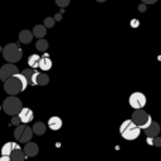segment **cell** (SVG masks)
<instances>
[{"label":"cell","mask_w":161,"mask_h":161,"mask_svg":"<svg viewBox=\"0 0 161 161\" xmlns=\"http://www.w3.org/2000/svg\"><path fill=\"white\" fill-rule=\"evenodd\" d=\"M28 86L29 84H28L25 77L21 73H18L4 82V91L9 96H16L18 93L25 91Z\"/></svg>","instance_id":"6da1fadb"},{"label":"cell","mask_w":161,"mask_h":161,"mask_svg":"<svg viewBox=\"0 0 161 161\" xmlns=\"http://www.w3.org/2000/svg\"><path fill=\"white\" fill-rule=\"evenodd\" d=\"M119 133H121V136H122L125 140H127V141H133V140H136V138L140 136L141 130H140L131 119H126V121H123V122L121 123V126H119Z\"/></svg>","instance_id":"7a4b0ae2"},{"label":"cell","mask_w":161,"mask_h":161,"mask_svg":"<svg viewBox=\"0 0 161 161\" xmlns=\"http://www.w3.org/2000/svg\"><path fill=\"white\" fill-rule=\"evenodd\" d=\"M3 57L5 60H8V63L15 64L16 62H19L23 57V50L21 48L15 44V43H9L5 45V48L3 49Z\"/></svg>","instance_id":"3957f363"},{"label":"cell","mask_w":161,"mask_h":161,"mask_svg":"<svg viewBox=\"0 0 161 161\" xmlns=\"http://www.w3.org/2000/svg\"><path fill=\"white\" fill-rule=\"evenodd\" d=\"M21 108H23L21 101L16 96H9L3 102V109L9 116H13V117L14 116H18L19 112L21 111Z\"/></svg>","instance_id":"277c9868"},{"label":"cell","mask_w":161,"mask_h":161,"mask_svg":"<svg viewBox=\"0 0 161 161\" xmlns=\"http://www.w3.org/2000/svg\"><path fill=\"white\" fill-rule=\"evenodd\" d=\"M131 121L140 130H146L152 123L151 116L146 111H143V109H135L133 113H132V116H131Z\"/></svg>","instance_id":"5b68a950"},{"label":"cell","mask_w":161,"mask_h":161,"mask_svg":"<svg viewBox=\"0 0 161 161\" xmlns=\"http://www.w3.org/2000/svg\"><path fill=\"white\" fill-rule=\"evenodd\" d=\"M130 106L133 109H143L146 106V96L141 92H133L128 98Z\"/></svg>","instance_id":"8992f818"},{"label":"cell","mask_w":161,"mask_h":161,"mask_svg":"<svg viewBox=\"0 0 161 161\" xmlns=\"http://www.w3.org/2000/svg\"><path fill=\"white\" fill-rule=\"evenodd\" d=\"M19 73V69L15 64H11V63H6L4 64L1 68H0V80H6L9 78H11L13 75L18 74Z\"/></svg>","instance_id":"52a82bcc"},{"label":"cell","mask_w":161,"mask_h":161,"mask_svg":"<svg viewBox=\"0 0 161 161\" xmlns=\"http://www.w3.org/2000/svg\"><path fill=\"white\" fill-rule=\"evenodd\" d=\"M18 117H19V119H20V122H21L23 125H26V123H29V122L33 121L34 113H33V111H31L30 108H28V107H23L21 111L19 112Z\"/></svg>","instance_id":"ba28073f"},{"label":"cell","mask_w":161,"mask_h":161,"mask_svg":"<svg viewBox=\"0 0 161 161\" xmlns=\"http://www.w3.org/2000/svg\"><path fill=\"white\" fill-rule=\"evenodd\" d=\"M21 74L25 77L28 84H30V86H36V77H38V74H39L38 70L29 68V69H24V70L21 72Z\"/></svg>","instance_id":"9c48e42d"},{"label":"cell","mask_w":161,"mask_h":161,"mask_svg":"<svg viewBox=\"0 0 161 161\" xmlns=\"http://www.w3.org/2000/svg\"><path fill=\"white\" fill-rule=\"evenodd\" d=\"M23 152L25 153L26 157H34L38 155L39 152V146L35 142H28L25 143V146L23 147Z\"/></svg>","instance_id":"30bf717a"},{"label":"cell","mask_w":161,"mask_h":161,"mask_svg":"<svg viewBox=\"0 0 161 161\" xmlns=\"http://www.w3.org/2000/svg\"><path fill=\"white\" fill-rule=\"evenodd\" d=\"M143 131H145L146 137L153 138V137H157V136H158V133H160V131H161V127H160V125H158L157 122L152 121V123H151L146 130H143Z\"/></svg>","instance_id":"8fae6325"},{"label":"cell","mask_w":161,"mask_h":161,"mask_svg":"<svg viewBox=\"0 0 161 161\" xmlns=\"http://www.w3.org/2000/svg\"><path fill=\"white\" fill-rule=\"evenodd\" d=\"M62 126H63V121H62V118L58 117V116H53V117H50V118L48 119V127H49L50 130H53V131L60 130Z\"/></svg>","instance_id":"7c38bea8"},{"label":"cell","mask_w":161,"mask_h":161,"mask_svg":"<svg viewBox=\"0 0 161 161\" xmlns=\"http://www.w3.org/2000/svg\"><path fill=\"white\" fill-rule=\"evenodd\" d=\"M19 145L16 142H6L3 147H1V156H10V153L14 150H19Z\"/></svg>","instance_id":"4fadbf2b"},{"label":"cell","mask_w":161,"mask_h":161,"mask_svg":"<svg viewBox=\"0 0 161 161\" xmlns=\"http://www.w3.org/2000/svg\"><path fill=\"white\" fill-rule=\"evenodd\" d=\"M19 40H20V43H23V44H29V43L33 40V33H31L30 30H28V29L21 30V31L19 33Z\"/></svg>","instance_id":"5bb4252c"},{"label":"cell","mask_w":161,"mask_h":161,"mask_svg":"<svg viewBox=\"0 0 161 161\" xmlns=\"http://www.w3.org/2000/svg\"><path fill=\"white\" fill-rule=\"evenodd\" d=\"M31 137H33V131H31V127L26 126V127H25V130L23 131V133H21L20 138H19V142H21V143H28V142H30Z\"/></svg>","instance_id":"9a60e30c"},{"label":"cell","mask_w":161,"mask_h":161,"mask_svg":"<svg viewBox=\"0 0 161 161\" xmlns=\"http://www.w3.org/2000/svg\"><path fill=\"white\" fill-rule=\"evenodd\" d=\"M33 36H35V38H38V39H43L44 36H45V34H47V28L44 26V25H35L34 26V29H33Z\"/></svg>","instance_id":"2e32d148"},{"label":"cell","mask_w":161,"mask_h":161,"mask_svg":"<svg viewBox=\"0 0 161 161\" xmlns=\"http://www.w3.org/2000/svg\"><path fill=\"white\" fill-rule=\"evenodd\" d=\"M45 130H47V126H45V123H43V122H35V123L33 125V127H31L33 133H35V135H38V136L44 135V133H45Z\"/></svg>","instance_id":"e0dca14e"},{"label":"cell","mask_w":161,"mask_h":161,"mask_svg":"<svg viewBox=\"0 0 161 161\" xmlns=\"http://www.w3.org/2000/svg\"><path fill=\"white\" fill-rule=\"evenodd\" d=\"M9 157H10L11 161H25V158H26V156H25V153L23 152L21 148H19V150H14V151L10 153Z\"/></svg>","instance_id":"ac0fdd59"},{"label":"cell","mask_w":161,"mask_h":161,"mask_svg":"<svg viewBox=\"0 0 161 161\" xmlns=\"http://www.w3.org/2000/svg\"><path fill=\"white\" fill-rule=\"evenodd\" d=\"M38 68L40 69V70H49L50 68H52V60L48 58V57H43V58H40V60H39V64H38Z\"/></svg>","instance_id":"d6986e66"},{"label":"cell","mask_w":161,"mask_h":161,"mask_svg":"<svg viewBox=\"0 0 161 161\" xmlns=\"http://www.w3.org/2000/svg\"><path fill=\"white\" fill-rule=\"evenodd\" d=\"M39 60H40V57L38 54H31L29 58H28V64L31 69H36L38 68V64H39Z\"/></svg>","instance_id":"ffe728a7"},{"label":"cell","mask_w":161,"mask_h":161,"mask_svg":"<svg viewBox=\"0 0 161 161\" xmlns=\"http://www.w3.org/2000/svg\"><path fill=\"white\" fill-rule=\"evenodd\" d=\"M49 83V77L44 72H39L36 77V86H47Z\"/></svg>","instance_id":"44dd1931"},{"label":"cell","mask_w":161,"mask_h":161,"mask_svg":"<svg viewBox=\"0 0 161 161\" xmlns=\"http://www.w3.org/2000/svg\"><path fill=\"white\" fill-rule=\"evenodd\" d=\"M35 47H36V49H38L39 52H45V50L48 49L49 44H48V42H47L45 39H39V40H36Z\"/></svg>","instance_id":"7402d4cb"},{"label":"cell","mask_w":161,"mask_h":161,"mask_svg":"<svg viewBox=\"0 0 161 161\" xmlns=\"http://www.w3.org/2000/svg\"><path fill=\"white\" fill-rule=\"evenodd\" d=\"M146 142H147L148 145H151V146L161 147V137H160V136L153 137V138H151V137H146Z\"/></svg>","instance_id":"603a6c76"},{"label":"cell","mask_w":161,"mask_h":161,"mask_svg":"<svg viewBox=\"0 0 161 161\" xmlns=\"http://www.w3.org/2000/svg\"><path fill=\"white\" fill-rule=\"evenodd\" d=\"M25 125H19V126H16L15 127V131H14V137H15V140L16 141H19V138H20V136H21V133H23V131L25 130Z\"/></svg>","instance_id":"cb8c5ba5"},{"label":"cell","mask_w":161,"mask_h":161,"mask_svg":"<svg viewBox=\"0 0 161 161\" xmlns=\"http://www.w3.org/2000/svg\"><path fill=\"white\" fill-rule=\"evenodd\" d=\"M54 23H55V19L54 18L48 16V18L44 19V26L45 28H53L54 26Z\"/></svg>","instance_id":"d4e9b609"},{"label":"cell","mask_w":161,"mask_h":161,"mask_svg":"<svg viewBox=\"0 0 161 161\" xmlns=\"http://www.w3.org/2000/svg\"><path fill=\"white\" fill-rule=\"evenodd\" d=\"M69 3H70V0H55V4L59 8H65L69 5Z\"/></svg>","instance_id":"484cf974"},{"label":"cell","mask_w":161,"mask_h":161,"mask_svg":"<svg viewBox=\"0 0 161 161\" xmlns=\"http://www.w3.org/2000/svg\"><path fill=\"white\" fill-rule=\"evenodd\" d=\"M11 125H14V126H19V125H21V122H20V119H19L18 116H14V117L11 118Z\"/></svg>","instance_id":"4316f807"},{"label":"cell","mask_w":161,"mask_h":161,"mask_svg":"<svg viewBox=\"0 0 161 161\" xmlns=\"http://www.w3.org/2000/svg\"><path fill=\"white\" fill-rule=\"evenodd\" d=\"M146 6H147V5H145V4H140V5H138V10H140L141 13H143V11H146V10H147V8H146Z\"/></svg>","instance_id":"83f0119b"},{"label":"cell","mask_w":161,"mask_h":161,"mask_svg":"<svg viewBox=\"0 0 161 161\" xmlns=\"http://www.w3.org/2000/svg\"><path fill=\"white\" fill-rule=\"evenodd\" d=\"M142 1V4H145V5H150V4H155L157 0H141Z\"/></svg>","instance_id":"f1b7e54d"},{"label":"cell","mask_w":161,"mask_h":161,"mask_svg":"<svg viewBox=\"0 0 161 161\" xmlns=\"http://www.w3.org/2000/svg\"><path fill=\"white\" fill-rule=\"evenodd\" d=\"M0 161H11V160H10L9 156H1L0 157Z\"/></svg>","instance_id":"f546056e"},{"label":"cell","mask_w":161,"mask_h":161,"mask_svg":"<svg viewBox=\"0 0 161 161\" xmlns=\"http://www.w3.org/2000/svg\"><path fill=\"white\" fill-rule=\"evenodd\" d=\"M55 19H57V20H59V19H60V14H58V15H55Z\"/></svg>","instance_id":"4dcf8cb0"},{"label":"cell","mask_w":161,"mask_h":161,"mask_svg":"<svg viewBox=\"0 0 161 161\" xmlns=\"http://www.w3.org/2000/svg\"><path fill=\"white\" fill-rule=\"evenodd\" d=\"M97 3H104V1H107V0H96Z\"/></svg>","instance_id":"1f68e13d"},{"label":"cell","mask_w":161,"mask_h":161,"mask_svg":"<svg viewBox=\"0 0 161 161\" xmlns=\"http://www.w3.org/2000/svg\"><path fill=\"white\" fill-rule=\"evenodd\" d=\"M0 82H1V80H0Z\"/></svg>","instance_id":"d6a6232c"}]
</instances>
